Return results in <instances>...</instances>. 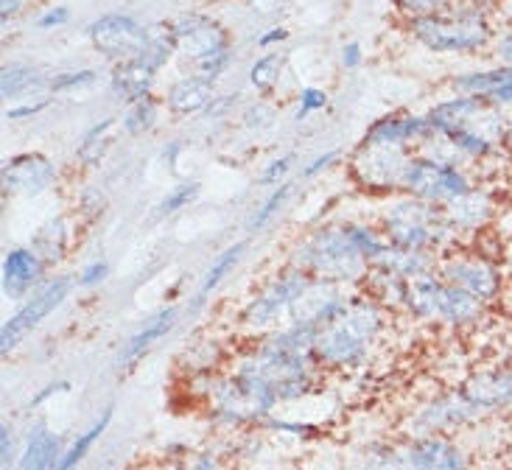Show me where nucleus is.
Returning a JSON list of instances; mask_svg holds the SVG:
<instances>
[{"label":"nucleus","mask_w":512,"mask_h":470,"mask_svg":"<svg viewBox=\"0 0 512 470\" xmlns=\"http://www.w3.org/2000/svg\"><path fill=\"white\" fill-rule=\"evenodd\" d=\"M429 124L437 132H443L462 157L485 160L501 149L507 115L485 98L459 96L454 101L437 104L429 112Z\"/></svg>","instance_id":"nucleus-1"},{"label":"nucleus","mask_w":512,"mask_h":470,"mask_svg":"<svg viewBox=\"0 0 512 470\" xmlns=\"http://www.w3.org/2000/svg\"><path fill=\"white\" fill-rule=\"evenodd\" d=\"M291 266L303 269L305 275H311L314 280H325L336 286L364 280L370 272V261L361 255L356 241L350 238L347 224H328L305 235L291 252Z\"/></svg>","instance_id":"nucleus-2"},{"label":"nucleus","mask_w":512,"mask_h":470,"mask_svg":"<svg viewBox=\"0 0 512 470\" xmlns=\"http://www.w3.org/2000/svg\"><path fill=\"white\" fill-rule=\"evenodd\" d=\"M381 328V311L370 300L347 303L331 322L317 328L314 336V359L325 367L342 370L364 359Z\"/></svg>","instance_id":"nucleus-3"},{"label":"nucleus","mask_w":512,"mask_h":470,"mask_svg":"<svg viewBox=\"0 0 512 470\" xmlns=\"http://www.w3.org/2000/svg\"><path fill=\"white\" fill-rule=\"evenodd\" d=\"M389 244L406 249H426L443 255L445 249L457 247V233L448 227L443 210L420 199H403L392 205L384 216V230Z\"/></svg>","instance_id":"nucleus-4"},{"label":"nucleus","mask_w":512,"mask_h":470,"mask_svg":"<svg viewBox=\"0 0 512 470\" xmlns=\"http://www.w3.org/2000/svg\"><path fill=\"white\" fill-rule=\"evenodd\" d=\"M403 305L417 317L437 319V322L451 325V328H468V325H476L482 319L487 303L465 294L451 283H445L437 272H429V275L406 280Z\"/></svg>","instance_id":"nucleus-5"},{"label":"nucleus","mask_w":512,"mask_h":470,"mask_svg":"<svg viewBox=\"0 0 512 470\" xmlns=\"http://www.w3.org/2000/svg\"><path fill=\"white\" fill-rule=\"evenodd\" d=\"M412 34L426 48L440 54L479 51L493 37L485 14L479 9H457V6H448L445 12L431 14L423 20H412Z\"/></svg>","instance_id":"nucleus-6"},{"label":"nucleus","mask_w":512,"mask_h":470,"mask_svg":"<svg viewBox=\"0 0 512 470\" xmlns=\"http://www.w3.org/2000/svg\"><path fill=\"white\" fill-rule=\"evenodd\" d=\"M471 188V177L462 168L431 160L426 154L409 157V163L403 168V194H409L412 199H420V202H429V205H437V208H445L448 202L465 196Z\"/></svg>","instance_id":"nucleus-7"},{"label":"nucleus","mask_w":512,"mask_h":470,"mask_svg":"<svg viewBox=\"0 0 512 470\" xmlns=\"http://www.w3.org/2000/svg\"><path fill=\"white\" fill-rule=\"evenodd\" d=\"M437 275L443 277L445 283L457 286L465 294H471L482 303H490L499 297L501 286H504V275H501L499 263L493 261L485 252H476V249L465 247H451L445 249L437 261Z\"/></svg>","instance_id":"nucleus-8"},{"label":"nucleus","mask_w":512,"mask_h":470,"mask_svg":"<svg viewBox=\"0 0 512 470\" xmlns=\"http://www.w3.org/2000/svg\"><path fill=\"white\" fill-rule=\"evenodd\" d=\"M314 283V277L305 275L303 269L289 266L286 272L275 275L252 297L244 308V325L255 331H272L283 319L291 317L294 303L303 297V291Z\"/></svg>","instance_id":"nucleus-9"},{"label":"nucleus","mask_w":512,"mask_h":470,"mask_svg":"<svg viewBox=\"0 0 512 470\" xmlns=\"http://www.w3.org/2000/svg\"><path fill=\"white\" fill-rule=\"evenodd\" d=\"M409 163V154L403 146H373L364 143L359 154L353 157V180L359 182L364 191L373 194H389L401 191L403 168Z\"/></svg>","instance_id":"nucleus-10"},{"label":"nucleus","mask_w":512,"mask_h":470,"mask_svg":"<svg viewBox=\"0 0 512 470\" xmlns=\"http://www.w3.org/2000/svg\"><path fill=\"white\" fill-rule=\"evenodd\" d=\"M171 42H174V51L182 54L185 59H191L196 68L205 65L216 56L230 54V37L216 20L202 17V14H188L180 17L174 26H171Z\"/></svg>","instance_id":"nucleus-11"},{"label":"nucleus","mask_w":512,"mask_h":470,"mask_svg":"<svg viewBox=\"0 0 512 470\" xmlns=\"http://www.w3.org/2000/svg\"><path fill=\"white\" fill-rule=\"evenodd\" d=\"M87 34H90V42H93L98 54L115 59V62L135 59L152 42L149 31L140 26L138 20H132L129 14H104L87 28Z\"/></svg>","instance_id":"nucleus-12"},{"label":"nucleus","mask_w":512,"mask_h":470,"mask_svg":"<svg viewBox=\"0 0 512 470\" xmlns=\"http://www.w3.org/2000/svg\"><path fill=\"white\" fill-rule=\"evenodd\" d=\"M68 294L70 277H54V280H48L37 294L28 297L26 303H23V308H20L12 319L3 322V331H0V350H3V353H12L14 347L20 345L28 333L40 325L42 319L65 303Z\"/></svg>","instance_id":"nucleus-13"},{"label":"nucleus","mask_w":512,"mask_h":470,"mask_svg":"<svg viewBox=\"0 0 512 470\" xmlns=\"http://www.w3.org/2000/svg\"><path fill=\"white\" fill-rule=\"evenodd\" d=\"M174 51L171 37H160V40L149 42V48L129 62H121L112 70V90L124 98L126 104H135L140 98L149 96L154 84V73L168 62V56Z\"/></svg>","instance_id":"nucleus-14"},{"label":"nucleus","mask_w":512,"mask_h":470,"mask_svg":"<svg viewBox=\"0 0 512 470\" xmlns=\"http://www.w3.org/2000/svg\"><path fill=\"white\" fill-rule=\"evenodd\" d=\"M3 188L14 196H40L56 182L54 160L45 154H17L3 163Z\"/></svg>","instance_id":"nucleus-15"},{"label":"nucleus","mask_w":512,"mask_h":470,"mask_svg":"<svg viewBox=\"0 0 512 470\" xmlns=\"http://www.w3.org/2000/svg\"><path fill=\"white\" fill-rule=\"evenodd\" d=\"M443 210L448 227L459 235L485 233L487 224L496 219V199L485 188H471L465 196L448 202Z\"/></svg>","instance_id":"nucleus-16"},{"label":"nucleus","mask_w":512,"mask_h":470,"mask_svg":"<svg viewBox=\"0 0 512 470\" xmlns=\"http://www.w3.org/2000/svg\"><path fill=\"white\" fill-rule=\"evenodd\" d=\"M403 457L409 462V470H468V457L462 454V448L440 434L412 440Z\"/></svg>","instance_id":"nucleus-17"},{"label":"nucleus","mask_w":512,"mask_h":470,"mask_svg":"<svg viewBox=\"0 0 512 470\" xmlns=\"http://www.w3.org/2000/svg\"><path fill=\"white\" fill-rule=\"evenodd\" d=\"M462 395L476 412L504 409L512 403V370H479L465 381Z\"/></svg>","instance_id":"nucleus-18"},{"label":"nucleus","mask_w":512,"mask_h":470,"mask_svg":"<svg viewBox=\"0 0 512 470\" xmlns=\"http://www.w3.org/2000/svg\"><path fill=\"white\" fill-rule=\"evenodd\" d=\"M45 266L37 255V249L31 247H14L6 252L3 258V291L9 297H23L28 291L34 289L45 275Z\"/></svg>","instance_id":"nucleus-19"},{"label":"nucleus","mask_w":512,"mask_h":470,"mask_svg":"<svg viewBox=\"0 0 512 470\" xmlns=\"http://www.w3.org/2000/svg\"><path fill=\"white\" fill-rule=\"evenodd\" d=\"M174 322H177V308H174V305H168L163 311H157L154 317L146 319L138 331L129 336V342L121 347V353H118V367H124V370L135 367V364H138V361L166 336V333H171Z\"/></svg>","instance_id":"nucleus-20"},{"label":"nucleus","mask_w":512,"mask_h":470,"mask_svg":"<svg viewBox=\"0 0 512 470\" xmlns=\"http://www.w3.org/2000/svg\"><path fill=\"white\" fill-rule=\"evenodd\" d=\"M434 132V126L429 124V118H387L367 132L364 143L373 146H403L412 140H426Z\"/></svg>","instance_id":"nucleus-21"},{"label":"nucleus","mask_w":512,"mask_h":470,"mask_svg":"<svg viewBox=\"0 0 512 470\" xmlns=\"http://www.w3.org/2000/svg\"><path fill=\"white\" fill-rule=\"evenodd\" d=\"M62 454L65 451H62V443H59V437H56L54 431H48L45 426H37V429L31 431L26 451L20 454L17 465H20V470H56Z\"/></svg>","instance_id":"nucleus-22"},{"label":"nucleus","mask_w":512,"mask_h":470,"mask_svg":"<svg viewBox=\"0 0 512 470\" xmlns=\"http://www.w3.org/2000/svg\"><path fill=\"white\" fill-rule=\"evenodd\" d=\"M210 101H213V82L202 79V76L180 79L168 90V110L177 115H194V112L210 107Z\"/></svg>","instance_id":"nucleus-23"},{"label":"nucleus","mask_w":512,"mask_h":470,"mask_svg":"<svg viewBox=\"0 0 512 470\" xmlns=\"http://www.w3.org/2000/svg\"><path fill=\"white\" fill-rule=\"evenodd\" d=\"M244 249H247V244H244V241H236L233 247L224 249L222 255H219L216 261L210 263V269L205 272V277H202V283H199V291H196V297H194L196 308H199V305H205V300H208L210 294H213V291L222 286L224 277H227L230 272H233V269H236V263L241 261Z\"/></svg>","instance_id":"nucleus-24"},{"label":"nucleus","mask_w":512,"mask_h":470,"mask_svg":"<svg viewBox=\"0 0 512 470\" xmlns=\"http://www.w3.org/2000/svg\"><path fill=\"white\" fill-rule=\"evenodd\" d=\"M110 420H112V406H110V409H104L96 423H93V426H90L87 431H82V434H79V437L73 440V445H70L68 451L62 454V459H59L56 470L79 468L84 459H87V454L93 451V445H96L98 440L104 437V431H107V426H110Z\"/></svg>","instance_id":"nucleus-25"},{"label":"nucleus","mask_w":512,"mask_h":470,"mask_svg":"<svg viewBox=\"0 0 512 470\" xmlns=\"http://www.w3.org/2000/svg\"><path fill=\"white\" fill-rule=\"evenodd\" d=\"M68 241V224H65V219H56V222H48V227L37 233V238H34V249H37V255H40L45 263H56L65 255Z\"/></svg>","instance_id":"nucleus-26"},{"label":"nucleus","mask_w":512,"mask_h":470,"mask_svg":"<svg viewBox=\"0 0 512 470\" xmlns=\"http://www.w3.org/2000/svg\"><path fill=\"white\" fill-rule=\"evenodd\" d=\"M124 129L129 135H143V132H149L154 124H157V104H154L152 98H140L135 104H129V110L124 115Z\"/></svg>","instance_id":"nucleus-27"},{"label":"nucleus","mask_w":512,"mask_h":470,"mask_svg":"<svg viewBox=\"0 0 512 470\" xmlns=\"http://www.w3.org/2000/svg\"><path fill=\"white\" fill-rule=\"evenodd\" d=\"M40 76H37V70L31 68H6L3 70V76H0V93L3 98H17L28 93V90H34V87H40Z\"/></svg>","instance_id":"nucleus-28"},{"label":"nucleus","mask_w":512,"mask_h":470,"mask_svg":"<svg viewBox=\"0 0 512 470\" xmlns=\"http://www.w3.org/2000/svg\"><path fill=\"white\" fill-rule=\"evenodd\" d=\"M283 65H286V56H280V54L261 56L250 70L252 87H258V90H269V87L277 84V79H280V70H283Z\"/></svg>","instance_id":"nucleus-29"},{"label":"nucleus","mask_w":512,"mask_h":470,"mask_svg":"<svg viewBox=\"0 0 512 470\" xmlns=\"http://www.w3.org/2000/svg\"><path fill=\"white\" fill-rule=\"evenodd\" d=\"M289 194H291L289 185H277L275 191H272V194L263 199L261 208L255 210V216L250 219V230H263L266 224L272 222V219L277 216V210L283 208V202L289 199Z\"/></svg>","instance_id":"nucleus-30"},{"label":"nucleus","mask_w":512,"mask_h":470,"mask_svg":"<svg viewBox=\"0 0 512 470\" xmlns=\"http://www.w3.org/2000/svg\"><path fill=\"white\" fill-rule=\"evenodd\" d=\"M112 124H115V121H110V118H107V121H101V124H98L96 129H93V132L84 138L82 149H79V157H82L87 166H96L98 160L104 157V152H107V146H104V140L101 138L110 132Z\"/></svg>","instance_id":"nucleus-31"},{"label":"nucleus","mask_w":512,"mask_h":470,"mask_svg":"<svg viewBox=\"0 0 512 470\" xmlns=\"http://www.w3.org/2000/svg\"><path fill=\"white\" fill-rule=\"evenodd\" d=\"M196 196H199V185H196V182H182L174 191H168L166 199L160 202V216H174V213H180L182 208H188V205L194 202Z\"/></svg>","instance_id":"nucleus-32"},{"label":"nucleus","mask_w":512,"mask_h":470,"mask_svg":"<svg viewBox=\"0 0 512 470\" xmlns=\"http://www.w3.org/2000/svg\"><path fill=\"white\" fill-rule=\"evenodd\" d=\"M395 6L403 14H409L412 20H423V17H431V14L445 12L448 6H454V0H395Z\"/></svg>","instance_id":"nucleus-33"},{"label":"nucleus","mask_w":512,"mask_h":470,"mask_svg":"<svg viewBox=\"0 0 512 470\" xmlns=\"http://www.w3.org/2000/svg\"><path fill=\"white\" fill-rule=\"evenodd\" d=\"M353 470H409L406 457H395V454H373V457L361 459Z\"/></svg>","instance_id":"nucleus-34"},{"label":"nucleus","mask_w":512,"mask_h":470,"mask_svg":"<svg viewBox=\"0 0 512 470\" xmlns=\"http://www.w3.org/2000/svg\"><path fill=\"white\" fill-rule=\"evenodd\" d=\"M93 79H96V73H93V70L59 73V76H54V82H51V90H54V93H62V90H70V87H84V84H90Z\"/></svg>","instance_id":"nucleus-35"},{"label":"nucleus","mask_w":512,"mask_h":470,"mask_svg":"<svg viewBox=\"0 0 512 470\" xmlns=\"http://www.w3.org/2000/svg\"><path fill=\"white\" fill-rule=\"evenodd\" d=\"M328 104V96L317 90V87H305L303 93H300V112H297V118H305L308 112L322 110Z\"/></svg>","instance_id":"nucleus-36"},{"label":"nucleus","mask_w":512,"mask_h":470,"mask_svg":"<svg viewBox=\"0 0 512 470\" xmlns=\"http://www.w3.org/2000/svg\"><path fill=\"white\" fill-rule=\"evenodd\" d=\"M107 275H110V266H107V261H93L87 263L82 269V275H79V283L82 286H98V283H104L107 280Z\"/></svg>","instance_id":"nucleus-37"},{"label":"nucleus","mask_w":512,"mask_h":470,"mask_svg":"<svg viewBox=\"0 0 512 470\" xmlns=\"http://www.w3.org/2000/svg\"><path fill=\"white\" fill-rule=\"evenodd\" d=\"M0 459H3V470H12L14 465V434L9 426L0 429Z\"/></svg>","instance_id":"nucleus-38"},{"label":"nucleus","mask_w":512,"mask_h":470,"mask_svg":"<svg viewBox=\"0 0 512 470\" xmlns=\"http://www.w3.org/2000/svg\"><path fill=\"white\" fill-rule=\"evenodd\" d=\"M289 166H291V157H280V160H275L272 166L263 171L261 182L263 185H277V180H283V177L289 174Z\"/></svg>","instance_id":"nucleus-39"},{"label":"nucleus","mask_w":512,"mask_h":470,"mask_svg":"<svg viewBox=\"0 0 512 470\" xmlns=\"http://www.w3.org/2000/svg\"><path fill=\"white\" fill-rule=\"evenodd\" d=\"M68 9H65V6H56V9H51V12H45L40 17V20H37V26L40 28H56V26H65V23H68Z\"/></svg>","instance_id":"nucleus-40"},{"label":"nucleus","mask_w":512,"mask_h":470,"mask_svg":"<svg viewBox=\"0 0 512 470\" xmlns=\"http://www.w3.org/2000/svg\"><path fill=\"white\" fill-rule=\"evenodd\" d=\"M48 107V98H40L37 104H26V107H12V110L6 112V118L9 121H23V118H31V115H37Z\"/></svg>","instance_id":"nucleus-41"},{"label":"nucleus","mask_w":512,"mask_h":470,"mask_svg":"<svg viewBox=\"0 0 512 470\" xmlns=\"http://www.w3.org/2000/svg\"><path fill=\"white\" fill-rule=\"evenodd\" d=\"M342 62H345V68H359L361 65V45L359 42H350L342 48Z\"/></svg>","instance_id":"nucleus-42"},{"label":"nucleus","mask_w":512,"mask_h":470,"mask_svg":"<svg viewBox=\"0 0 512 470\" xmlns=\"http://www.w3.org/2000/svg\"><path fill=\"white\" fill-rule=\"evenodd\" d=\"M336 157H339V154L336 152H328L325 154V157H319V160H314V163H311V166L305 168L303 171V177H317L319 171H325V168L331 166L333 160H336Z\"/></svg>","instance_id":"nucleus-43"},{"label":"nucleus","mask_w":512,"mask_h":470,"mask_svg":"<svg viewBox=\"0 0 512 470\" xmlns=\"http://www.w3.org/2000/svg\"><path fill=\"white\" fill-rule=\"evenodd\" d=\"M496 54L504 65H510L512 68V31L510 34H504L499 42H496Z\"/></svg>","instance_id":"nucleus-44"},{"label":"nucleus","mask_w":512,"mask_h":470,"mask_svg":"<svg viewBox=\"0 0 512 470\" xmlns=\"http://www.w3.org/2000/svg\"><path fill=\"white\" fill-rule=\"evenodd\" d=\"M286 37H289V31H286V28H272V31H266L261 40H258V45L266 48V45H272V42H283Z\"/></svg>","instance_id":"nucleus-45"},{"label":"nucleus","mask_w":512,"mask_h":470,"mask_svg":"<svg viewBox=\"0 0 512 470\" xmlns=\"http://www.w3.org/2000/svg\"><path fill=\"white\" fill-rule=\"evenodd\" d=\"M17 9H20V0H0V17H3V20L14 17Z\"/></svg>","instance_id":"nucleus-46"},{"label":"nucleus","mask_w":512,"mask_h":470,"mask_svg":"<svg viewBox=\"0 0 512 470\" xmlns=\"http://www.w3.org/2000/svg\"><path fill=\"white\" fill-rule=\"evenodd\" d=\"M59 389H68V384H54V387H45V389H42V392H40V395H37V398L31 401V406H40V403L45 401V398H51V395H56Z\"/></svg>","instance_id":"nucleus-47"},{"label":"nucleus","mask_w":512,"mask_h":470,"mask_svg":"<svg viewBox=\"0 0 512 470\" xmlns=\"http://www.w3.org/2000/svg\"><path fill=\"white\" fill-rule=\"evenodd\" d=\"M501 149L510 154V160H512V118H507V129H504V140H501Z\"/></svg>","instance_id":"nucleus-48"}]
</instances>
